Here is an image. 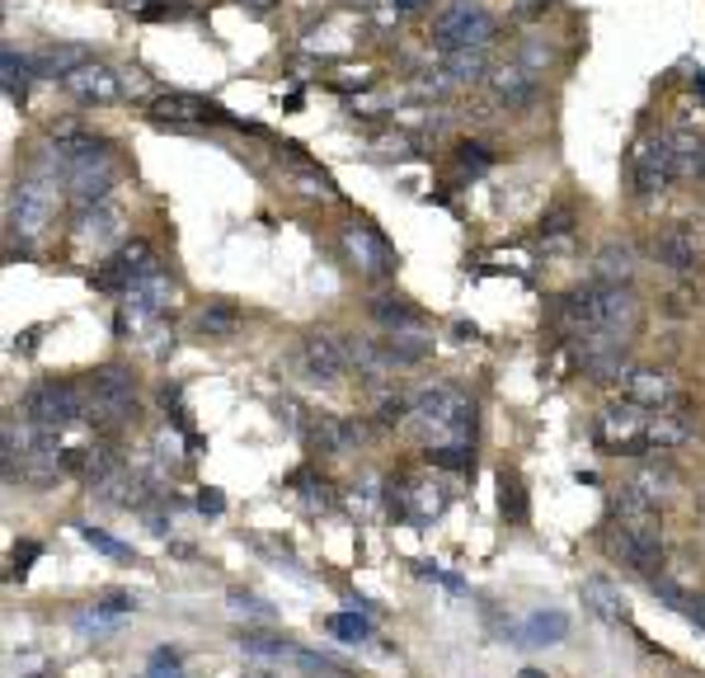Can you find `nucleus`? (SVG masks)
<instances>
[{
	"label": "nucleus",
	"mask_w": 705,
	"mask_h": 678,
	"mask_svg": "<svg viewBox=\"0 0 705 678\" xmlns=\"http://www.w3.org/2000/svg\"><path fill=\"white\" fill-rule=\"evenodd\" d=\"M296 194H306V198H329V180L321 175V170H311L306 161H296Z\"/></svg>",
	"instance_id": "40"
},
{
	"label": "nucleus",
	"mask_w": 705,
	"mask_h": 678,
	"mask_svg": "<svg viewBox=\"0 0 705 678\" xmlns=\"http://www.w3.org/2000/svg\"><path fill=\"white\" fill-rule=\"evenodd\" d=\"M611 518L630 532H649V537H663V518H659V504L649 499L644 491H634V485H621V491H611Z\"/></svg>",
	"instance_id": "14"
},
{
	"label": "nucleus",
	"mask_w": 705,
	"mask_h": 678,
	"mask_svg": "<svg viewBox=\"0 0 705 678\" xmlns=\"http://www.w3.org/2000/svg\"><path fill=\"white\" fill-rule=\"evenodd\" d=\"M692 90H696V95H701V99H705V76H701V72H696V76H692Z\"/></svg>",
	"instance_id": "53"
},
{
	"label": "nucleus",
	"mask_w": 705,
	"mask_h": 678,
	"mask_svg": "<svg viewBox=\"0 0 705 678\" xmlns=\"http://www.w3.org/2000/svg\"><path fill=\"white\" fill-rule=\"evenodd\" d=\"M198 509H203V514H221V509H226V499H221L217 491H203V495H198Z\"/></svg>",
	"instance_id": "48"
},
{
	"label": "nucleus",
	"mask_w": 705,
	"mask_h": 678,
	"mask_svg": "<svg viewBox=\"0 0 705 678\" xmlns=\"http://www.w3.org/2000/svg\"><path fill=\"white\" fill-rule=\"evenodd\" d=\"M673 155H677V175H705V142L696 132H673Z\"/></svg>",
	"instance_id": "34"
},
{
	"label": "nucleus",
	"mask_w": 705,
	"mask_h": 678,
	"mask_svg": "<svg viewBox=\"0 0 705 678\" xmlns=\"http://www.w3.org/2000/svg\"><path fill=\"white\" fill-rule=\"evenodd\" d=\"M584 603H588V613H597L603 622H611V627H621V622L630 617L626 594H621V589H616L611 580H603V575H588V580H584Z\"/></svg>",
	"instance_id": "21"
},
{
	"label": "nucleus",
	"mask_w": 705,
	"mask_h": 678,
	"mask_svg": "<svg viewBox=\"0 0 705 678\" xmlns=\"http://www.w3.org/2000/svg\"><path fill=\"white\" fill-rule=\"evenodd\" d=\"M339 246H344V255H348V265L358 269V273H367V278H391V273L400 269L395 250L386 246V240H381L367 222H348L344 232H339Z\"/></svg>",
	"instance_id": "8"
},
{
	"label": "nucleus",
	"mask_w": 705,
	"mask_h": 678,
	"mask_svg": "<svg viewBox=\"0 0 705 678\" xmlns=\"http://www.w3.org/2000/svg\"><path fill=\"white\" fill-rule=\"evenodd\" d=\"M39 551H43L39 542H24V547H14V566L24 570V566H29V561H33V556H39Z\"/></svg>",
	"instance_id": "51"
},
{
	"label": "nucleus",
	"mask_w": 705,
	"mask_h": 678,
	"mask_svg": "<svg viewBox=\"0 0 705 678\" xmlns=\"http://www.w3.org/2000/svg\"><path fill=\"white\" fill-rule=\"evenodd\" d=\"M603 547L607 556H616L621 566L640 570V575H659L663 570V537H649V532H630V528H607L603 532Z\"/></svg>",
	"instance_id": "10"
},
{
	"label": "nucleus",
	"mask_w": 705,
	"mask_h": 678,
	"mask_svg": "<svg viewBox=\"0 0 705 678\" xmlns=\"http://www.w3.org/2000/svg\"><path fill=\"white\" fill-rule=\"evenodd\" d=\"M574 232V207H555L541 217V236H570Z\"/></svg>",
	"instance_id": "43"
},
{
	"label": "nucleus",
	"mask_w": 705,
	"mask_h": 678,
	"mask_svg": "<svg viewBox=\"0 0 705 678\" xmlns=\"http://www.w3.org/2000/svg\"><path fill=\"white\" fill-rule=\"evenodd\" d=\"M386 354H391L395 368H414V363H423L433 354V340L419 335V330H391V340H381Z\"/></svg>",
	"instance_id": "25"
},
{
	"label": "nucleus",
	"mask_w": 705,
	"mask_h": 678,
	"mask_svg": "<svg viewBox=\"0 0 705 678\" xmlns=\"http://www.w3.org/2000/svg\"><path fill=\"white\" fill-rule=\"evenodd\" d=\"M456 165L470 170V175H485V170L494 165V151L485 142H462L456 147Z\"/></svg>",
	"instance_id": "38"
},
{
	"label": "nucleus",
	"mask_w": 705,
	"mask_h": 678,
	"mask_svg": "<svg viewBox=\"0 0 705 678\" xmlns=\"http://www.w3.org/2000/svg\"><path fill=\"white\" fill-rule=\"evenodd\" d=\"M39 335H43V330H24V335L14 340V349H24V354H33V344H39Z\"/></svg>",
	"instance_id": "52"
},
{
	"label": "nucleus",
	"mask_w": 705,
	"mask_h": 678,
	"mask_svg": "<svg viewBox=\"0 0 705 678\" xmlns=\"http://www.w3.org/2000/svg\"><path fill=\"white\" fill-rule=\"evenodd\" d=\"M198 335H207V340H221V335H236V325H240V311L231 306V302H212V306H203L198 311Z\"/></svg>",
	"instance_id": "32"
},
{
	"label": "nucleus",
	"mask_w": 705,
	"mask_h": 678,
	"mask_svg": "<svg viewBox=\"0 0 705 678\" xmlns=\"http://www.w3.org/2000/svg\"><path fill=\"white\" fill-rule=\"evenodd\" d=\"M348 368H358V377L377 381L386 373H395V363H391V354H386L381 340H348Z\"/></svg>",
	"instance_id": "24"
},
{
	"label": "nucleus",
	"mask_w": 705,
	"mask_h": 678,
	"mask_svg": "<svg viewBox=\"0 0 705 678\" xmlns=\"http://www.w3.org/2000/svg\"><path fill=\"white\" fill-rule=\"evenodd\" d=\"M410 410H414V401H404V396H386V401L377 406V420L381 424H404L410 420Z\"/></svg>",
	"instance_id": "42"
},
{
	"label": "nucleus",
	"mask_w": 705,
	"mask_h": 678,
	"mask_svg": "<svg viewBox=\"0 0 705 678\" xmlns=\"http://www.w3.org/2000/svg\"><path fill=\"white\" fill-rule=\"evenodd\" d=\"M62 85L80 104H113L122 95V76L113 72V66H99V62H85L80 72H70Z\"/></svg>",
	"instance_id": "15"
},
{
	"label": "nucleus",
	"mask_w": 705,
	"mask_h": 678,
	"mask_svg": "<svg viewBox=\"0 0 705 678\" xmlns=\"http://www.w3.org/2000/svg\"><path fill=\"white\" fill-rule=\"evenodd\" d=\"M80 537H85V542H90L95 551L113 556V561H132V547H128V542H118V537H109L104 528H80Z\"/></svg>",
	"instance_id": "39"
},
{
	"label": "nucleus",
	"mask_w": 705,
	"mask_h": 678,
	"mask_svg": "<svg viewBox=\"0 0 705 678\" xmlns=\"http://www.w3.org/2000/svg\"><path fill=\"white\" fill-rule=\"evenodd\" d=\"M410 420L423 424V429H433V433H452L456 443H466V433L475 429V406L452 387H423L414 396Z\"/></svg>",
	"instance_id": "3"
},
{
	"label": "nucleus",
	"mask_w": 705,
	"mask_h": 678,
	"mask_svg": "<svg viewBox=\"0 0 705 678\" xmlns=\"http://www.w3.org/2000/svg\"><path fill=\"white\" fill-rule=\"evenodd\" d=\"M630 180L640 198H659L668 184L677 180V155H673V137H644L630 151Z\"/></svg>",
	"instance_id": "6"
},
{
	"label": "nucleus",
	"mask_w": 705,
	"mask_h": 678,
	"mask_svg": "<svg viewBox=\"0 0 705 678\" xmlns=\"http://www.w3.org/2000/svg\"><path fill=\"white\" fill-rule=\"evenodd\" d=\"M536 90H541V72L522 57L503 62L499 72H494V99H499L503 109H527V104L536 99Z\"/></svg>",
	"instance_id": "13"
},
{
	"label": "nucleus",
	"mask_w": 705,
	"mask_h": 678,
	"mask_svg": "<svg viewBox=\"0 0 705 678\" xmlns=\"http://www.w3.org/2000/svg\"><path fill=\"white\" fill-rule=\"evenodd\" d=\"M302 368L311 381H339L348 373V340L315 330V335L302 340Z\"/></svg>",
	"instance_id": "11"
},
{
	"label": "nucleus",
	"mask_w": 705,
	"mask_h": 678,
	"mask_svg": "<svg viewBox=\"0 0 705 678\" xmlns=\"http://www.w3.org/2000/svg\"><path fill=\"white\" fill-rule=\"evenodd\" d=\"M372 321H381L386 330H414L419 325V311L404 302V298H391V292H381V298H372Z\"/></svg>",
	"instance_id": "29"
},
{
	"label": "nucleus",
	"mask_w": 705,
	"mask_h": 678,
	"mask_svg": "<svg viewBox=\"0 0 705 678\" xmlns=\"http://www.w3.org/2000/svg\"><path fill=\"white\" fill-rule=\"evenodd\" d=\"M52 213H57V180L52 175H24L20 184L10 189V213H6V222H10V232L14 236H39L43 226L52 222Z\"/></svg>",
	"instance_id": "4"
},
{
	"label": "nucleus",
	"mask_w": 705,
	"mask_h": 678,
	"mask_svg": "<svg viewBox=\"0 0 705 678\" xmlns=\"http://www.w3.org/2000/svg\"><path fill=\"white\" fill-rule=\"evenodd\" d=\"M593 273H597V283H630V273H634V250L630 246H603L593 259Z\"/></svg>",
	"instance_id": "27"
},
{
	"label": "nucleus",
	"mask_w": 705,
	"mask_h": 678,
	"mask_svg": "<svg viewBox=\"0 0 705 678\" xmlns=\"http://www.w3.org/2000/svg\"><path fill=\"white\" fill-rule=\"evenodd\" d=\"M649 589H654V594H659L668 607H686V599H692V594H682V584L668 580L663 570H659V575H649Z\"/></svg>",
	"instance_id": "41"
},
{
	"label": "nucleus",
	"mask_w": 705,
	"mask_h": 678,
	"mask_svg": "<svg viewBox=\"0 0 705 678\" xmlns=\"http://www.w3.org/2000/svg\"><path fill=\"white\" fill-rule=\"evenodd\" d=\"M66 189H70V203H76L80 213L85 207H99L104 198H109V189H113V161H95V165L70 170Z\"/></svg>",
	"instance_id": "18"
},
{
	"label": "nucleus",
	"mask_w": 705,
	"mask_h": 678,
	"mask_svg": "<svg viewBox=\"0 0 705 678\" xmlns=\"http://www.w3.org/2000/svg\"><path fill=\"white\" fill-rule=\"evenodd\" d=\"M118 232H122V217L113 213V207H85V213L76 217V226H70V240H76L80 250H104L109 240H118Z\"/></svg>",
	"instance_id": "20"
},
{
	"label": "nucleus",
	"mask_w": 705,
	"mask_h": 678,
	"mask_svg": "<svg viewBox=\"0 0 705 678\" xmlns=\"http://www.w3.org/2000/svg\"><path fill=\"white\" fill-rule=\"evenodd\" d=\"M292 485H302V499H306V509H329L334 495H329V485L321 476H311V472H296Z\"/></svg>",
	"instance_id": "37"
},
{
	"label": "nucleus",
	"mask_w": 705,
	"mask_h": 678,
	"mask_svg": "<svg viewBox=\"0 0 705 678\" xmlns=\"http://www.w3.org/2000/svg\"><path fill=\"white\" fill-rule=\"evenodd\" d=\"M692 439V420L686 415H649L644 424V452H668V448H682Z\"/></svg>",
	"instance_id": "23"
},
{
	"label": "nucleus",
	"mask_w": 705,
	"mask_h": 678,
	"mask_svg": "<svg viewBox=\"0 0 705 678\" xmlns=\"http://www.w3.org/2000/svg\"><path fill=\"white\" fill-rule=\"evenodd\" d=\"M386 6H391V14H419L429 0H386Z\"/></svg>",
	"instance_id": "50"
},
{
	"label": "nucleus",
	"mask_w": 705,
	"mask_h": 678,
	"mask_svg": "<svg viewBox=\"0 0 705 678\" xmlns=\"http://www.w3.org/2000/svg\"><path fill=\"white\" fill-rule=\"evenodd\" d=\"M85 406H90V396H85V387H76V381H43V387H33L24 396V410L33 424H43V429H66V424H76L85 420Z\"/></svg>",
	"instance_id": "5"
},
{
	"label": "nucleus",
	"mask_w": 705,
	"mask_h": 678,
	"mask_svg": "<svg viewBox=\"0 0 705 678\" xmlns=\"http://www.w3.org/2000/svg\"><path fill=\"white\" fill-rule=\"evenodd\" d=\"M0 72H6V95L10 104H24L29 80H33V57H14V47L0 52Z\"/></svg>",
	"instance_id": "33"
},
{
	"label": "nucleus",
	"mask_w": 705,
	"mask_h": 678,
	"mask_svg": "<svg viewBox=\"0 0 705 678\" xmlns=\"http://www.w3.org/2000/svg\"><path fill=\"white\" fill-rule=\"evenodd\" d=\"M443 76L452 85H475L485 76V47H462V52H447V66Z\"/></svg>",
	"instance_id": "31"
},
{
	"label": "nucleus",
	"mask_w": 705,
	"mask_h": 678,
	"mask_svg": "<svg viewBox=\"0 0 705 678\" xmlns=\"http://www.w3.org/2000/svg\"><path fill=\"white\" fill-rule=\"evenodd\" d=\"M325 627H329L334 636H339V641H348V646H358V641L372 636V622L358 617V613H334V617L325 622Z\"/></svg>",
	"instance_id": "35"
},
{
	"label": "nucleus",
	"mask_w": 705,
	"mask_h": 678,
	"mask_svg": "<svg viewBox=\"0 0 705 678\" xmlns=\"http://www.w3.org/2000/svg\"><path fill=\"white\" fill-rule=\"evenodd\" d=\"M522 646H560L564 636H570V617L564 613H532L522 622Z\"/></svg>",
	"instance_id": "26"
},
{
	"label": "nucleus",
	"mask_w": 705,
	"mask_h": 678,
	"mask_svg": "<svg viewBox=\"0 0 705 678\" xmlns=\"http://www.w3.org/2000/svg\"><path fill=\"white\" fill-rule=\"evenodd\" d=\"M626 396L644 410H668L677 401V381L659 368H630L626 373Z\"/></svg>",
	"instance_id": "17"
},
{
	"label": "nucleus",
	"mask_w": 705,
	"mask_h": 678,
	"mask_svg": "<svg viewBox=\"0 0 705 678\" xmlns=\"http://www.w3.org/2000/svg\"><path fill=\"white\" fill-rule=\"evenodd\" d=\"M147 678H184V674H180V659H174V650H155Z\"/></svg>",
	"instance_id": "44"
},
{
	"label": "nucleus",
	"mask_w": 705,
	"mask_h": 678,
	"mask_svg": "<svg viewBox=\"0 0 705 678\" xmlns=\"http://www.w3.org/2000/svg\"><path fill=\"white\" fill-rule=\"evenodd\" d=\"M231 607H236V613H254V617H263V622L273 617V613H269V607H263L259 599H245V594H236V599H231Z\"/></svg>",
	"instance_id": "47"
},
{
	"label": "nucleus",
	"mask_w": 705,
	"mask_h": 678,
	"mask_svg": "<svg viewBox=\"0 0 705 678\" xmlns=\"http://www.w3.org/2000/svg\"><path fill=\"white\" fill-rule=\"evenodd\" d=\"M85 396H90L85 420L99 429H122L128 420H137V381L128 368H118V363L95 368L90 381H85Z\"/></svg>",
	"instance_id": "1"
},
{
	"label": "nucleus",
	"mask_w": 705,
	"mask_h": 678,
	"mask_svg": "<svg viewBox=\"0 0 705 678\" xmlns=\"http://www.w3.org/2000/svg\"><path fill=\"white\" fill-rule=\"evenodd\" d=\"M644 424H649L644 406H634L626 396L621 406H607L603 415H597V443L611 448V452H630V458H640L644 452Z\"/></svg>",
	"instance_id": "9"
},
{
	"label": "nucleus",
	"mask_w": 705,
	"mask_h": 678,
	"mask_svg": "<svg viewBox=\"0 0 705 678\" xmlns=\"http://www.w3.org/2000/svg\"><path fill=\"white\" fill-rule=\"evenodd\" d=\"M296 665L311 669V674H339V665H334L329 655H311V650H296Z\"/></svg>",
	"instance_id": "46"
},
{
	"label": "nucleus",
	"mask_w": 705,
	"mask_h": 678,
	"mask_svg": "<svg viewBox=\"0 0 705 678\" xmlns=\"http://www.w3.org/2000/svg\"><path fill=\"white\" fill-rule=\"evenodd\" d=\"M499 509H503V518L508 524H527L532 518V509H527V491H522V476L518 472H499Z\"/></svg>",
	"instance_id": "30"
},
{
	"label": "nucleus",
	"mask_w": 705,
	"mask_h": 678,
	"mask_svg": "<svg viewBox=\"0 0 705 678\" xmlns=\"http://www.w3.org/2000/svg\"><path fill=\"white\" fill-rule=\"evenodd\" d=\"M85 62H90V47H80V43L43 47V52H33V76H47V80H66L70 72H80Z\"/></svg>",
	"instance_id": "22"
},
{
	"label": "nucleus",
	"mask_w": 705,
	"mask_h": 678,
	"mask_svg": "<svg viewBox=\"0 0 705 678\" xmlns=\"http://www.w3.org/2000/svg\"><path fill=\"white\" fill-rule=\"evenodd\" d=\"M245 650L250 655H288L292 646L288 641H273V636H245Z\"/></svg>",
	"instance_id": "45"
},
{
	"label": "nucleus",
	"mask_w": 705,
	"mask_h": 678,
	"mask_svg": "<svg viewBox=\"0 0 705 678\" xmlns=\"http://www.w3.org/2000/svg\"><path fill=\"white\" fill-rule=\"evenodd\" d=\"M518 678H545V674H541V669H522Z\"/></svg>",
	"instance_id": "54"
},
{
	"label": "nucleus",
	"mask_w": 705,
	"mask_h": 678,
	"mask_svg": "<svg viewBox=\"0 0 705 678\" xmlns=\"http://www.w3.org/2000/svg\"><path fill=\"white\" fill-rule=\"evenodd\" d=\"M151 114L161 118L165 128H174V132H188V128H198V123H226V114L217 109V104H207L198 95H165V99L151 104Z\"/></svg>",
	"instance_id": "12"
},
{
	"label": "nucleus",
	"mask_w": 705,
	"mask_h": 678,
	"mask_svg": "<svg viewBox=\"0 0 705 678\" xmlns=\"http://www.w3.org/2000/svg\"><path fill=\"white\" fill-rule=\"evenodd\" d=\"M649 255H654L663 269H673V273H692L701 265V246H696V236L686 232V226H663V232L654 236V246H649Z\"/></svg>",
	"instance_id": "16"
},
{
	"label": "nucleus",
	"mask_w": 705,
	"mask_h": 678,
	"mask_svg": "<svg viewBox=\"0 0 705 678\" xmlns=\"http://www.w3.org/2000/svg\"><path fill=\"white\" fill-rule=\"evenodd\" d=\"M306 439L321 452H352L362 443V424L344 420V415H315V420L306 424Z\"/></svg>",
	"instance_id": "19"
},
{
	"label": "nucleus",
	"mask_w": 705,
	"mask_h": 678,
	"mask_svg": "<svg viewBox=\"0 0 705 678\" xmlns=\"http://www.w3.org/2000/svg\"><path fill=\"white\" fill-rule=\"evenodd\" d=\"M329 678H348V674H329Z\"/></svg>",
	"instance_id": "55"
},
{
	"label": "nucleus",
	"mask_w": 705,
	"mask_h": 678,
	"mask_svg": "<svg viewBox=\"0 0 705 678\" xmlns=\"http://www.w3.org/2000/svg\"><path fill=\"white\" fill-rule=\"evenodd\" d=\"M429 462H433V466H447V472H470L475 452H470L466 443H447V448H433Z\"/></svg>",
	"instance_id": "36"
},
{
	"label": "nucleus",
	"mask_w": 705,
	"mask_h": 678,
	"mask_svg": "<svg viewBox=\"0 0 705 678\" xmlns=\"http://www.w3.org/2000/svg\"><path fill=\"white\" fill-rule=\"evenodd\" d=\"M634 491H644L649 499H668V495H677V472H673V466H668V462H649V466H640V472H634Z\"/></svg>",
	"instance_id": "28"
},
{
	"label": "nucleus",
	"mask_w": 705,
	"mask_h": 678,
	"mask_svg": "<svg viewBox=\"0 0 705 678\" xmlns=\"http://www.w3.org/2000/svg\"><path fill=\"white\" fill-rule=\"evenodd\" d=\"M682 613H686V617H692V622H696V627L705 632V599H686V607H682Z\"/></svg>",
	"instance_id": "49"
},
{
	"label": "nucleus",
	"mask_w": 705,
	"mask_h": 678,
	"mask_svg": "<svg viewBox=\"0 0 705 678\" xmlns=\"http://www.w3.org/2000/svg\"><path fill=\"white\" fill-rule=\"evenodd\" d=\"M155 273H165V269H161V255L151 250V240H128V246L95 273V288L99 292H132L137 283H147Z\"/></svg>",
	"instance_id": "7"
},
{
	"label": "nucleus",
	"mask_w": 705,
	"mask_h": 678,
	"mask_svg": "<svg viewBox=\"0 0 705 678\" xmlns=\"http://www.w3.org/2000/svg\"><path fill=\"white\" fill-rule=\"evenodd\" d=\"M494 39V14L485 0H447L433 20V47L443 52H462V47H489Z\"/></svg>",
	"instance_id": "2"
}]
</instances>
